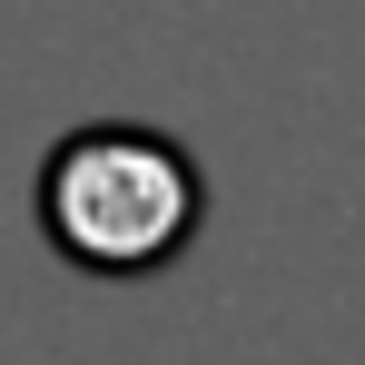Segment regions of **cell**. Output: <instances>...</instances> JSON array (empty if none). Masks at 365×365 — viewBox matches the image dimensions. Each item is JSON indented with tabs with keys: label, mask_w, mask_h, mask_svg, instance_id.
Here are the masks:
<instances>
[{
	"label": "cell",
	"mask_w": 365,
	"mask_h": 365,
	"mask_svg": "<svg viewBox=\"0 0 365 365\" xmlns=\"http://www.w3.org/2000/svg\"><path fill=\"white\" fill-rule=\"evenodd\" d=\"M197 217H207V187H197V158L168 128L99 119V128H69L40 158V227L89 277H148V267H168L197 237Z\"/></svg>",
	"instance_id": "cell-1"
}]
</instances>
